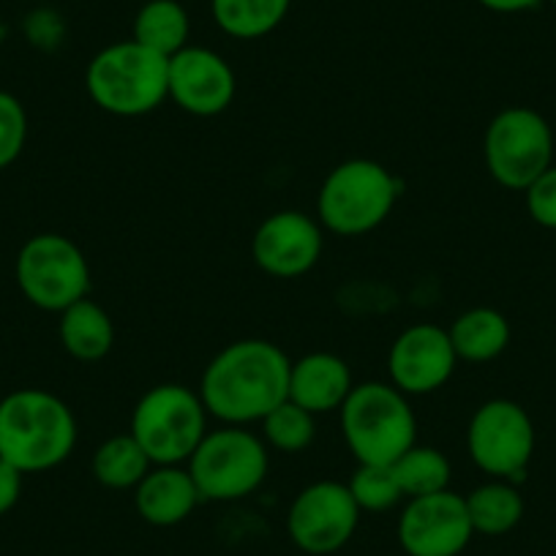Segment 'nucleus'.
<instances>
[{
    "label": "nucleus",
    "instance_id": "nucleus-1",
    "mask_svg": "<svg viewBox=\"0 0 556 556\" xmlns=\"http://www.w3.org/2000/svg\"><path fill=\"white\" fill-rule=\"evenodd\" d=\"M292 361L273 341L243 339L224 346L205 366L200 399L224 426L262 420L290 395Z\"/></svg>",
    "mask_w": 556,
    "mask_h": 556
},
{
    "label": "nucleus",
    "instance_id": "nucleus-2",
    "mask_svg": "<svg viewBox=\"0 0 556 556\" xmlns=\"http://www.w3.org/2000/svg\"><path fill=\"white\" fill-rule=\"evenodd\" d=\"M77 445V417L61 395L20 388L0 399V458L23 475L47 472Z\"/></svg>",
    "mask_w": 556,
    "mask_h": 556
},
{
    "label": "nucleus",
    "instance_id": "nucleus-3",
    "mask_svg": "<svg viewBox=\"0 0 556 556\" xmlns=\"http://www.w3.org/2000/svg\"><path fill=\"white\" fill-rule=\"evenodd\" d=\"M85 88L106 115L142 117L169 99V61L134 39L117 41L90 58Z\"/></svg>",
    "mask_w": 556,
    "mask_h": 556
},
{
    "label": "nucleus",
    "instance_id": "nucleus-4",
    "mask_svg": "<svg viewBox=\"0 0 556 556\" xmlns=\"http://www.w3.org/2000/svg\"><path fill=\"white\" fill-rule=\"evenodd\" d=\"M341 434L357 464L390 467L417 445V420L409 395L390 382H363L341 404Z\"/></svg>",
    "mask_w": 556,
    "mask_h": 556
},
{
    "label": "nucleus",
    "instance_id": "nucleus-5",
    "mask_svg": "<svg viewBox=\"0 0 556 556\" xmlns=\"http://www.w3.org/2000/svg\"><path fill=\"white\" fill-rule=\"evenodd\" d=\"M399 194V178L384 164L350 159L323 180L317 194L319 224L341 238H361L388 222Z\"/></svg>",
    "mask_w": 556,
    "mask_h": 556
},
{
    "label": "nucleus",
    "instance_id": "nucleus-6",
    "mask_svg": "<svg viewBox=\"0 0 556 556\" xmlns=\"http://www.w3.org/2000/svg\"><path fill=\"white\" fill-rule=\"evenodd\" d=\"M207 417L200 393L186 384L164 382L137 401L128 434L148 453L153 467L189 464L207 434Z\"/></svg>",
    "mask_w": 556,
    "mask_h": 556
},
{
    "label": "nucleus",
    "instance_id": "nucleus-7",
    "mask_svg": "<svg viewBox=\"0 0 556 556\" xmlns=\"http://www.w3.org/2000/svg\"><path fill=\"white\" fill-rule=\"evenodd\" d=\"M265 440L245 426H222L207 431L186 469L191 472L202 502H235L251 496L267 478Z\"/></svg>",
    "mask_w": 556,
    "mask_h": 556
},
{
    "label": "nucleus",
    "instance_id": "nucleus-8",
    "mask_svg": "<svg viewBox=\"0 0 556 556\" xmlns=\"http://www.w3.org/2000/svg\"><path fill=\"white\" fill-rule=\"evenodd\" d=\"M17 287L30 306L61 314L90 292V265L72 238L39 232L28 238L14 262Z\"/></svg>",
    "mask_w": 556,
    "mask_h": 556
},
{
    "label": "nucleus",
    "instance_id": "nucleus-9",
    "mask_svg": "<svg viewBox=\"0 0 556 556\" xmlns=\"http://www.w3.org/2000/svg\"><path fill=\"white\" fill-rule=\"evenodd\" d=\"M483 159L502 189L527 191L551 167L554 131L540 112L507 106L485 128Z\"/></svg>",
    "mask_w": 556,
    "mask_h": 556
},
{
    "label": "nucleus",
    "instance_id": "nucleus-10",
    "mask_svg": "<svg viewBox=\"0 0 556 556\" xmlns=\"http://www.w3.org/2000/svg\"><path fill=\"white\" fill-rule=\"evenodd\" d=\"M467 453L480 472L516 483L534 453L532 417L510 399L485 401L469 420Z\"/></svg>",
    "mask_w": 556,
    "mask_h": 556
},
{
    "label": "nucleus",
    "instance_id": "nucleus-11",
    "mask_svg": "<svg viewBox=\"0 0 556 556\" xmlns=\"http://www.w3.org/2000/svg\"><path fill=\"white\" fill-rule=\"evenodd\" d=\"M361 523V507L350 485L319 480L292 500L287 532L295 548L308 556H328L344 548Z\"/></svg>",
    "mask_w": 556,
    "mask_h": 556
},
{
    "label": "nucleus",
    "instance_id": "nucleus-12",
    "mask_svg": "<svg viewBox=\"0 0 556 556\" xmlns=\"http://www.w3.org/2000/svg\"><path fill=\"white\" fill-rule=\"evenodd\" d=\"M475 538L467 502L456 491L415 496L399 518V545L406 556H462Z\"/></svg>",
    "mask_w": 556,
    "mask_h": 556
},
{
    "label": "nucleus",
    "instance_id": "nucleus-13",
    "mask_svg": "<svg viewBox=\"0 0 556 556\" xmlns=\"http://www.w3.org/2000/svg\"><path fill=\"white\" fill-rule=\"evenodd\" d=\"M456 366L458 357L447 328L431 323L401 330L388 355L390 384L409 399L440 390L453 377Z\"/></svg>",
    "mask_w": 556,
    "mask_h": 556
},
{
    "label": "nucleus",
    "instance_id": "nucleus-14",
    "mask_svg": "<svg viewBox=\"0 0 556 556\" xmlns=\"http://www.w3.org/2000/svg\"><path fill=\"white\" fill-rule=\"evenodd\" d=\"M325 249L323 224L298 211H278L256 227L251 256L273 278H301L319 262Z\"/></svg>",
    "mask_w": 556,
    "mask_h": 556
},
{
    "label": "nucleus",
    "instance_id": "nucleus-15",
    "mask_svg": "<svg viewBox=\"0 0 556 556\" xmlns=\"http://www.w3.org/2000/svg\"><path fill=\"white\" fill-rule=\"evenodd\" d=\"M238 90L232 66L207 47L189 45L169 58V99L194 117H216L229 110Z\"/></svg>",
    "mask_w": 556,
    "mask_h": 556
},
{
    "label": "nucleus",
    "instance_id": "nucleus-16",
    "mask_svg": "<svg viewBox=\"0 0 556 556\" xmlns=\"http://www.w3.org/2000/svg\"><path fill=\"white\" fill-rule=\"evenodd\" d=\"M202 502L191 472L184 464L151 467V472L134 489V507L151 527H178Z\"/></svg>",
    "mask_w": 556,
    "mask_h": 556
},
{
    "label": "nucleus",
    "instance_id": "nucleus-17",
    "mask_svg": "<svg viewBox=\"0 0 556 556\" xmlns=\"http://www.w3.org/2000/svg\"><path fill=\"white\" fill-rule=\"evenodd\" d=\"M352 371L346 361L330 352H312L301 361H292L290 368V395L312 415H325V412L341 409L346 395L352 393Z\"/></svg>",
    "mask_w": 556,
    "mask_h": 556
},
{
    "label": "nucleus",
    "instance_id": "nucleus-18",
    "mask_svg": "<svg viewBox=\"0 0 556 556\" xmlns=\"http://www.w3.org/2000/svg\"><path fill=\"white\" fill-rule=\"evenodd\" d=\"M58 336L61 344L74 361L96 363L104 361L115 346V325L112 317L90 298H83L66 312H61L58 323Z\"/></svg>",
    "mask_w": 556,
    "mask_h": 556
},
{
    "label": "nucleus",
    "instance_id": "nucleus-19",
    "mask_svg": "<svg viewBox=\"0 0 556 556\" xmlns=\"http://www.w3.org/2000/svg\"><path fill=\"white\" fill-rule=\"evenodd\" d=\"M458 361L489 363L510 344V323L496 308H469L447 328Z\"/></svg>",
    "mask_w": 556,
    "mask_h": 556
},
{
    "label": "nucleus",
    "instance_id": "nucleus-20",
    "mask_svg": "<svg viewBox=\"0 0 556 556\" xmlns=\"http://www.w3.org/2000/svg\"><path fill=\"white\" fill-rule=\"evenodd\" d=\"M191 20L184 3L178 0H148L134 17V36L137 45L159 52L162 58L178 55L189 47Z\"/></svg>",
    "mask_w": 556,
    "mask_h": 556
},
{
    "label": "nucleus",
    "instance_id": "nucleus-21",
    "mask_svg": "<svg viewBox=\"0 0 556 556\" xmlns=\"http://www.w3.org/2000/svg\"><path fill=\"white\" fill-rule=\"evenodd\" d=\"M475 534L500 538L513 532L523 518V496L510 480H489L464 496Z\"/></svg>",
    "mask_w": 556,
    "mask_h": 556
},
{
    "label": "nucleus",
    "instance_id": "nucleus-22",
    "mask_svg": "<svg viewBox=\"0 0 556 556\" xmlns=\"http://www.w3.org/2000/svg\"><path fill=\"white\" fill-rule=\"evenodd\" d=\"M292 0H211V12L218 28L240 41L270 36L290 14Z\"/></svg>",
    "mask_w": 556,
    "mask_h": 556
},
{
    "label": "nucleus",
    "instance_id": "nucleus-23",
    "mask_svg": "<svg viewBox=\"0 0 556 556\" xmlns=\"http://www.w3.org/2000/svg\"><path fill=\"white\" fill-rule=\"evenodd\" d=\"M151 467V458L131 434L110 437L93 453V478L112 491L137 489Z\"/></svg>",
    "mask_w": 556,
    "mask_h": 556
},
{
    "label": "nucleus",
    "instance_id": "nucleus-24",
    "mask_svg": "<svg viewBox=\"0 0 556 556\" xmlns=\"http://www.w3.org/2000/svg\"><path fill=\"white\" fill-rule=\"evenodd\" d=\"M390 469H393L395 480L404 491V500L440 494V491L451 489V462L437 447L412 445L404 456L390 464Z\"/></svg>",
    "mask_w": 556,
    "mask_h": 556
},
{
    "label": "nucleus",
    "instance_id": "nucleus-25",
    "mask_svg": "<svg viewBox=\"0 0 556 556\" xmlns=\"http://www.w3.org/2000/svg\"><path fill=\"white\" fill-rule=\"evenodd\" d=\"M312 412L298 406L295 401H281L273 412L262 417V434L265 445L276 447L278 453H303L317 437V424Z\"/></svg>",
    "mask_w": 556,
    "mask_h": 556
},
{
    "label": "nucleus",
    "instance_id": "nucleus-26",
    "mask_svg": "<svg viewBox=\"0 0 556 556\" xmlns=\"http://www.w3.org/2000/svg\"><path fill=\"white\" fill-rule=\"evenodd\" d=\"M346 485H350L361 513H384L404 502V491H401L393 469L382 467V464H357L355 475Z\"/></svg>",
    "mask_w": 556,
    "mask_h": 556
},
{
    "label": "nucleus",
    "instance_id": "nucleus-27",
    "mask_svg": "<svg viewBox=\"0 0 556 556\" xmlns=\"http://www.w3.org/2000/svg\"><path fill=\"white\" fill-rule=\"evenodd\" d=\"M28 142V112L17 96L0 90V173L12 167Z\"/></svg>",
    "mask_w": 556,
    "mask_h": 556
},
{
    "label": "nucleus",
    "instance_id": "nucleus-28",
    "mask_svg": "<svg viewBox=\"0 0 556 556\" xmlns=\"http://www.w3.org/2000/svg\"><path fill=\"white\" fill-rule=\"evenodd\" d=\"M527 211L534 224L545 229H556V167L551 164L527 191Z\"/></svg>",
    "mask_w": 556,
    "mask_h": 556
},
{
    "label": "nucleus",
    "instance_id": "nucleus-29",
    "mask_svg": "<svg viewBox=\"0 0 556 556\" xmlns=\"http://www.w3.org/2000/svg\"><path fill=\"white\" fill-rule=\"evenodd\" d=\"M23 478L25 475L17 467L0 458V516L14 510V505L20 502V496H23Z\"/></svg>",
    "mask_w": 556,
    "mask_h": 556
},
{
    "label": "nucleus",
    "instance_id": "nucleus-30",
    "mask_svg": "<svg viewBox=\"0 0 556 556\" xmlns=\"http://www.w3.org/2000/svg\"><path fill=\"white\" fill-rule=\"evenodd\" d=\"M480 7L489 9V12H496V14H521V12H529V9H534L540 3V0H478Z\"/></svg>",
    "mask_w": 556,
    "mask_h": 556
},
{
    "label": "nucleus",
    "instance_id": "nucleus-31",
    "mask_svg": "<svg viewBox=\"0 0 556 556\" xmlns=\"http://www.w3.org/2000/svg\"><path fill=\"white\" fill-rule=\"evenodd\" d=\"M551 3H554V7H556V0H551Z\"/></svg>",
    "mask_w": 556,
    "mask_h": 556
},
{
    "label": "nucleus",
    "instance_id": "nucleus-32",
    "mask_svg": "<svg viewBox=\"0 0 556 556\" xmlns=\"http://www.w3.org/2000/svg\"><path fill=\"white\" fill-rule=\"evenodd\" d=\"M301 556H308V554H301Z\"/></svg>",
    "mask_w": 556,
    "mask_h": 556
}]
</instances>
